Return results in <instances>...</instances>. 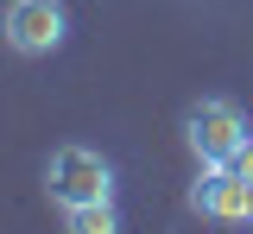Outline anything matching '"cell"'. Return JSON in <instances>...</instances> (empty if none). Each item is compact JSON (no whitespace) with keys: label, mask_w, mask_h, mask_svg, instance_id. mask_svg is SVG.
<instances>
[{"label":"cell","mask_w":253,"mask_h":234,"mask_svg":"<svg viewBox=\"0 0 253 234\" xmlns=\"http://www.w3.org/2000/svg\"><path fill=\"white\" fill-rule=\"evenodd\" d=\"M234 171H241V177H247V184H253V139H247V152L234 158Z\"/></svg>","instance_id":"cell-6"},{"label":"cell","mask_w":253,"mask_h":234,"mask_svg":"<svg viewBox=\"0 0 253 234\" xmlns=\"http://www.w3.org/2000/svg\"><path fill=\"white\" fill-rule=\"evenodd\" d=\"M184 139H190V152H196L203 165H234L253 133H247V114H241L234 101L203 95V101L184 108Z\"/></svg>","instance_id":"cell-1"},{"label":"cell","mask_w":253,"mask_h":234,"mask_svg":"<svg viewBox=\"0 0 253 234\" xmlns=\"http://www.w3.org/2000/svg\"><path fill=\"white\" fill-rule=\"evenodd\" d=\"M0 38L13 57H51L70 38V6L63 0H6L0 13Z\"/></svg>","instance_id":"cell-3"},{"label":"cell","mask_w":253,"mask_h":234,"mask_svg":"<svg viewBox=\"0 0 253 234\" xmlns=\"http://www.w3.org/2000/svg\"><path fill=\"white\" fill-rule=\"evenodd\" d=\"M190 209L203 222H228V228H247L253 222V184L234 165H203L196 190H190Z\"/></svg>","instance_id":"cell-4"},{"label":"cell","mask_w":253,"mask_h":234,"mask_svg":"<svg viewBox=\"0 0 253 234\" xmlns=\"http://www.w3.org/2000/svg\"><path fill=\"white\" fill-rule=\"evenodd\" d=\"M44 190L63 209H76V202H114V165L95 146H57L44 158Z\"/></svg>","instance_id":"cell-2"},{"label":"cell","mask_w":253,"mask_h":234,"mask_svg":"<svg viewBox=\"0 0 253 234\" xmlns=\"http://www.w3.org/2000/svg\"><path fill=\"white\" fill-rule=\"evenodd\" d=\"M63 234H121V209L114 202H76V209H63Z\"/></svg>","instance_id":"cell-5"}]
</instances>
